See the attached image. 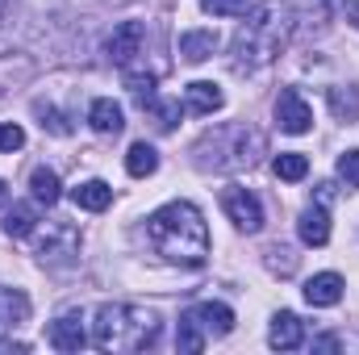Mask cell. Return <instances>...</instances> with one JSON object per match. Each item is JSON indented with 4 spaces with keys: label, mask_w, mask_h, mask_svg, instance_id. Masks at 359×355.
<instances>
[{
    "label": "cell",
    "mask_w": 359,
    "mask_h": 355,
    "mask_svg": "<svg viewBox=\"0 0 359 355\" xmlns=\"http://www.w3.org/2000/svg\"><path fill=\"white\" fill-rule=\"evenodd\" d=\"M147 239L163 260L184 267H201L209 255V226L192 201H172V205L155 209L147 217Z\"/></svg>",
    "instance_id": "cell-1"
},
{
    "label": "cell",
    "mask_w": 359,
    "mask_h": 355,
    "mask_svg": "<svg viewBox=\"0 0 359 355\" xmlns=\"http://www.w3.org/2000/svg\"><path fill=\"white\" fill-rule=\"evenodd\" d=\"M159 339V314L126 301H104L92 322V343L100 351H147Z\"/></svg>",
    "instance_id": "cell-2"
},
{
    "label": "cell",
    "mask_w": 359,
    "mask_h": 355,
    "mask_svg": "<svg viewBox=\"0 0 359 355\" xmlns=\"http://www.w3.org/2000/svg\"><path fill=\"white\" fill-rule=\"evenodd\" d=\"M288 17H292L288 4H276V0H268L264 8L251 13V21L234 38V72H259V67H268L271 59L284 51L288 34H292Z\"/></svg>",
    "instance_id": "cell-3"
},
{
    "label": "cell",
    "mask_w": 359,
    "mask_h": 355,
    "mask_svg": "<svg viewBox=\"0 0 359 355\" xmlns=\"http://www.w3.org/2000/svg\"><path fill=\"white\" fill-rule=\"evenodd\" d=\"M222 209H226V217H230L238 230H247V234L264 230V205H259L255 192H247V188H226V192H222Z\"/></svg>",
    "instance_id": "cell-4"
},
{
    "label": "cell",
    "mask_w": 359,
    "mask_h": 355,
    "mask_svg": "<svg viewBox=\"0 0 359 355\" xmlns=\"http://www.w3.org/2000/svg\"><path fill=\"white\" fill-rule=\"evenodd\" d=\"M76 255H80V234H76V226H67V222H55V226L38 239V260H42V264H76Z\"/></svg>",
    "instance_id": "cell-5"
},
{
    "label": "cell",
    "mask_w": 359,
    "mask_h": 355,
    "mask_svg": "<svg viewBox=\"0 0 359 355\" xmlns=\"http://www.w3.org/2000/svg\"><path fill=\"white\" fill-rule=\"evenodd\" d=\"M276 126H280L284 134H305V130L313 126V109L305 105V96L297 88H284L276 96Z\"/></svg>",
    "instance_id": "cell-6"
},
{
    "label": "cell",
    "mask_w": 359,
    "mask_h": 355,
    "mask_svg": "<svg viewBox=\"0 0 359 355\" xmlns=\"http://www.w3.org/2000/svg\"><path fill=\"white\" fill-rule=\"evenodd\" d=\"M142 42H147V25H142V21H121V25L109 34L104 51H109V59H113V63L130 67V59H134V55H142Z\"/></svg>",
    "instance_id": "cell-7"
},
{
    "label": "cell",
    "mask_w": 359,
    "mask_h": 355,
    "mask_svg": "<svg viewBox=\"0 0 359 355\" xmlns=\"http://www.w3.org/2000/svg\"><path fill=\"white\" fill-rule=\"evenodd\" d=\"M184 318H192V322L205 330V339H226V335L234 330V309L222 305V301H201V305H192Z\"/></svg>",
    "instance_id": "cell-8"
},
{
    "label": "cell",
    "mask_w": 359,
    "mask_h": 355,
    "mask_svg": "<svg viewBox=\"0 0 359 355\" xmlns=\"http://www.w3.org/2000/svg\"><path fill=\"white\" fill-rule=\"evenodd\" d=\"M46 339H50L55 351H80V347L88 343V335H84V318H80V314H63V318H55L50 330H46Z\"/></svg>",
    "instance_id": "cell-9"
},
{
    "label": "cell",
    "mask_w": 359,
    "mask_h": 355,
    "mask_svg": "<svg viewBox=\"0 0 359 355\" xmlns=\"http://www.w3.org/2000/svg\"><path fill=\"white\" fill-rule=\"evenodd\" d=\"M268 343L276 351H297V347L305 343V326H301V318H297L292 309H280V314L271 318Z\"/></svg>",
    "instance_id": "cell-10"
},
{
    "label": "cell",
    "mask_w": 359,
    "mask_h": 355,
    "mask_svg": "<svg viewBox=\"0 0 359 355\" xmlns=\"http://www.w3.org/2000/svg\"><path fill=\"white\" fill-rule=\"evenodd\" d=\"M297 234H301V243H305V247H326V243H330V213H326V205H322V201H318V205H309V209L301 213Z\"/></svg>",
    "instance_id": "cell-11"
},
{
    "label": "cell",
    "mask_w": 359,
    "mask_h": 355,
    "mask_svg": "<svg viewBox=\"0 0 359 355\" xmlns=\"http://www.w3.org/2000/svg\"><path fill=\"white\" fill-rule=\"evenodd\" d=\"M305 301L318 305V309H330L343 301V276L339 272H318L309 284H305Z\"/></svg>",
    "instance_id": "cell-12"
},
{
    "label": "cell",
    "mask_w": 359,
    "mask_h": 355,
    "mask_svg": "<svg viewBox=\"0 0 359 355\" xmlns=\"http://www.w3.org/2000/svg\"><path fill=\"white\" fill-rule=\"evenodd\" d=\"M88 126L96 134H104V138H113V134H121V105L113 100V96H96L88 109Z\"/></svg>",
    "instance_id": "cell-13"
},
{
    "label": "cell",
    "mask_w": 359,
    "mask_h": 355,
    "mask_svg": "<svg viewBox=\"0 0 359 355\" xmlns=\"http://www.w3.org/2000/svg\"><path fill=\"white\" fill-rule=\"evenodd\" d=\"M184 105L192 109V113H201V117H209V113H217L222 105H226V96L217 84H209V80H192L188 88H184Z\"/></svg>",
    "instance_id": "cell-14"
},
{
    "label": "cell",
    "mask_w": 359,
    "mask_h": 355,
    "mask_svg": "<svg viewBox=\"0 0 359 355\" xmlns=\"http://www.w3.org/2000/svg\"><path fill=\"white\" fill-rule=\"evenodd\" d=\"M213 51H217V34L213 29H188V34H180V59L184 63H205V59H213Z\"/></svg>",
    "instance_id": "cell-15"
},
{
    "label": "cell",
    "mask_w": 359,
    "mask_h": 355,
    "mask_svg": "<svg viewBox=\"0 0 359 355\" xmlns=\"http://www.w3.org/2000/svg\"><path fill=\"white\" fill-rule=\"evenodd\" d=\"M72 201H76L80 209H88V213H100V209L113 205V188H109L104 180H84V184L72 188Z\"/></svg>",
    "instance_id": "cell-16"
},
{
    "label": "cell",
    "mask_w": 359,
    "mask_h": 355,
    "mask_svg": "<svg viewBox=\"0 0 359 355\" xmlns=\"http://www.w3.org/2000/svg\"><path fill=\"white\" fill-rule=\"evenodd\" d=\"M0 226H4V234H8V239H29V234L38 230V209H34L29 201H17V205L4 213V222H0Z\"/></svg>",
    "instance_id": "cell-17"
},
{
    "label": "cell",
    "mask_w": 359,
    "mask_h": 355,
    "mask_svg": "<svg viewBox=\"0 0 359 355\" xmlns=\"http://www.w3.org/2000/svg\"><path fill=\"white\" fill-rule=\"evenodd\" d=\"M29 322V297L21 288H0V326Z\"/></svg>",
    "instance_id": "cell-18"
},
{
    "label": "cell",
    "mask_w": 359,
    "mask_h": 355,
    "mask_svg": "<svg viewBox=\"0 0 359 355\" xmlns=\"http://www.w3.org/2000/svg\"><path fill=\"white\" fill-rule=\"evenodd\" d=\"M155 168H159V155H155L151 142H134V147L126 151V172H130L134 180L155 176Z\"/></svg>",
    "instance_id": "cell-19"
},
{
    "label": "cell",
    "mask_w": 359,
    "mask_h": 355,
    "mask_svg": "<svg viewBox=\"0 0 359 355\" xmlns=\"http://www.w3.org/2000/svg\"><path fill=\"white\" fill-rule=\"evenodd\" d=\"M29 192H34L38 205H55V201L63 196V184H59V176H55L50 168H34V176H29Z\"/></svg>",
    "instance_id": "cell-20"
},
{
    "label": "cell",
    "mask_w": 359,
    "mask_h": 355,
    "mask_svg": "<svg viewBox=\"0 0 359 355\" xmlns=\"http://www.w3.org/2000/svg\"><path fill=\"white\" fill-rule=\"evenodd\" d=\"M271 172L280 180H288V184H297V180L309 176V159L305 155H297V151H284V155H276L271 159Z\"/></svg>",
    "instance_id": "cell-21"
},
{
    "label": "cell",
    "mask_w": 359,
    "mask_h": 355,
    "mask_svg": "<svg viewBox=\"0 0 359 355\" xmlns=\"http://www.w3.org/2000/svg\"><path fill=\"white\" fill-rule=\"evenodd\" d=\"M205 330L192 322V318H180V330H176V351H188V355H196V351H205Z\"/></svg>",
    "instance_id": "cell-22"
},
{
    "label": "cell",
    "mask_w": 359,
    "mask_h": 355,
    "mask_svg": "<svg viewBox=\"0 0 359 355\" xmlns=\"http://www.w3.org/2000/svg\"><path fill=\"white\" fill-rule=\"evenodd\" d=\"M34 113L42 117V130H50V134H59V138H63V134H72V126H67V117H63L59 109H50L46 100H38V105H34Z\"/></svg>",
    "instance_id": "cell-23"
},
{
    "label": "cell",
    "mask_w": 359,
    "mask_h": 355,
    "mask_svg": "<svg viewBox=\"0 0 359 355\" xmlns=\"http://www.w3.org/2000/svg\"><path fill=\"white\" fill-rule=\"evenodd\" d=\"M205 13H213V17H247L251 0H205Z\"/></svg>",
    "instance_id": "cell-24"
},
{
    "label": "cell",
    "mask_w": 359,
    "mask_h": 355,
    "mask_svg": "<svg viewBox=\"0 0 359 355\" xmlns=\"http://www.w3.org/2000/svg\"><path fill=\"white\" fill-rule=\"evenodd\" d=\"M339 180H343L347 188H359V151L339 155Z\"/></svg>",
    "instance_id": "cell-25"
},
{
    "label": "cell",
    "mask_w": 359,
    "mask_h": 355,
    "mask_svg": "<svg viewBox=\"0 0 359 355\" xmlns=\"http://www.w3.org/2000/svg\"><path fill=\"white\" fill-rule=\"evenodd\" d=\"M25 147V130L17 121H4L0 126V151H21Z\"/></svg>",
    "instance_id": "cell-26"
},
{
    "label": "cell",
    "mask_w": 359,
    "mask_h": 355,
    "mask_svg": "<svg viewBox=\"0 0 359 355\" xmlns=\"http://www.w3.org/2000/svg\"><path fill=\"white\" fill-rule=\"evenodd\" d=\"M330 105H334V113H339V117H359V96H355V92H347V96H343L339 88H330Z\"/></svg>",
    "instance_id": "cell-27"
},
{
    "label": "cell",
    "mask_w": 359,
    "mask_h": 355,
    "mask_svg": "<svg viewBox=\"0 0 359 355\" xmlns=\"http://www.w3.org/2000/svg\"><path fill=\"white\" fill-rule=\"evenodd\" d=\"M155 109V121H159V130H176V117H180V100H172V105H151Z\"/></svg>",
    "instance_id": "cell-28"
},
{
    "label": "cell",
    "mask_w": 359,
    "mask_h": 355,
    "mask_svg": "<svg viewBox=\"0 0 359 355\" xmlns=\"http://www.w3.org/2000/svg\"><path fill=\"white\" fill-rule=\"evenodd\" d=\"M313 347L318 351H339V339L334 335H322V339H313Z\"/></svg>",
    "instance_id": "cell-29"
},
{
    "label": "cell",
    "mask_w": 359,
    "mask_h": 355,
    "mask_svg": "<svg viewBox=\"0 0 359 355\" xmlns=\"http://www.w3.org/2000/svg\"><path fill=\"white\" fill-rule=\"evenodd\" d=\"M0 351H13V355H25L29 347L25 343H17V339H0Z\"/></svg>",
    "instance_id": "cell-30"
},
{
    "label": "cell",
    "mask_w": 359,
    "mask_h": 355,
    "mask_svg": "<svg viewBox=\"0 0 359 355\" xmlns=\"http://www.w3.org/2000/svg\"><path fill=\"white\" fill-rule=\"evenodd\" d=\"M347 21H351V25H355V29H359V0H355V4H351V13H347Z\"/></svg>",
    "instance_id": "cell-31"
},
{
    "label": "cell",
    "mask_w": 359,
    "mask_h": 355,
    "mask_svg": "<svg viewBox=\"0 0 359 355\" xmlns=\"http://www.w3.org/2000/svg\"><path fill=\"white\" fill-rule=\"evenodd\" d=\"M4 205H8V184L0 180V209H4Z\"/></svg>",
    "instance_id": "cell-32"
}]
</instances>
